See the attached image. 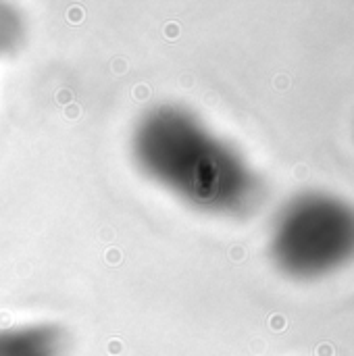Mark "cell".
Wrapping results in <instances>:
<instances>
[{"instance_id":"obj_1","label":"cell","mask_w":354,"mask_h":356,"mask_svg":"<svg viewBox=\"0 0 354 356\" xmlns=\"http://www.w3.org/2000/svg\"><path fill=\"white\" fill-rule=\"evenodd\" d=\"M136 160L148 175L194 206L217 208L238 196V171L192 113L150 110L134 134Z\"/></svg>"},{"instance_id":"obj_2","label":"cell","mask_w":354,"mask_h":356,"mask_svg":"<svg viewBox=\"0 0 354 356\" xmlns=\"http://www.w3.org/2000/svg\"><path fill=\"white\" fill-rule=\"evenodd\" d=\"M67 333L57 325L0 329V356H65Z\"/></svg>"},{"instance_id":"obj_3","label":"cell","mask_w":354,"mask_h":356,"mask_svg":"<svg viewBox=\"0 0 354 356\" xmlns=\"http://www.w3.org/2000/svg\"><path fill=\"white\" fill-rule=\"evenodd\" d=\"M21 33H23L21 17L11 6L0 4V54L13 50L21 42Z\"/></svg>"},{"instance_id":"obj_4","label":"cell","mask_w":354,"mask_h":356,"mask_svg":"<svg viewBox=\"0 0 354 356\" xmlns=\"http://www.w3.org/2000/svg\"><path fill=\"white\" fill-rule=\"evenodd\" d=\"M317 356H333V346L331 344H319Z\"/></svg>"},{"instance_id":"obj_5","label":"cell","mask_w":354,"mask_h":356,"mask_svg":"<svg viewBox=\"0 0 354 356\" xmlns=\"http://www.w3.org/2000/svg\"><path fill=\"white\" fill-rule=\"evenodd\" d=\"M273 323L277 325V327H275V329H281V325H283V319L279 317V319H275V321H273Z\"/></svg>"}]
</instances>
